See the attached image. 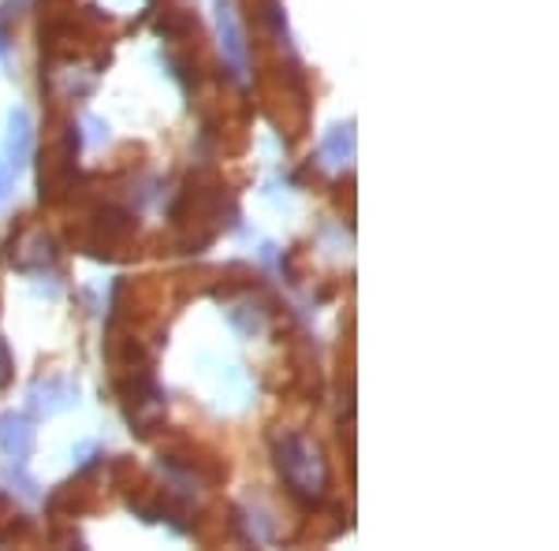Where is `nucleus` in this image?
Wrapping results in <instances>:
<instances>
[{"label":"nucleus","instance_id":"1","mask_svg":"<svg viewBox=\"0 0 559 551\" xmlns=\"http://www.w3.org/2000/svg\"><path fill=\"white\" fill-rule=\"evenodd\" d=\"M276 455V469L284 477L287 492L302 503H321L324 500V488H329V466H324L321 451L310 444L299 432H284L276 436L273 444Z\"/></svg>","mask_w":559,"mask_h":551},{"label":"nucleus","instance_id":"9","mask_svg":"<svg viewBox=\"0 0 559 551\" xmlns=\"http://www.w3.org/2000/svg\"><path fill=\"white\" fill-rule=\"evenodd\" d=\"M8 197H12V171L0 165V205H4Z\"/></svg>","mask_w":559,"mask_h":551},{"label":"nucleus","instance_id":"4","mask_svg":"<svg viewBox=\"0 0 559 551\" xmlns=\"http://www.w3.org/2000/svg\"><path fill=\"white\" fill-rule=\"evenodd\" d=\"M34 153V120L26 108H12L8 112V134H4V157L12 168H23Z\"/></svg>","mask_w":559,"mask_h":551},{"label":"nucleus","instance_id":"2","mask_svg":"<svg viewBox=\"0 0 559 551\" xmlns=\"http://www.w3.org/2000/svg\"><path fill=\"white\" fill-rule=\"evenodd\" d=\"M213 12H216V38H221L224 68L231 71L236 83H247L250 79V45H247V38H242L236 8H231V0H216Z\"/></svg>","mask_w":559,"mask_h":551},{"label":"nucleus","instance_id":"10","mask_svg":"<svg viewBox=\"0 0 559 551\" xmlns=\"http://www.w3.org/2000/svg\"><path fill=\"white\" fill-rule=\"evenodd\" d=\"M26 8V0H4V15H20Z\"/></svg>","mask_w":559,"mask_h":551},{"label":"nucleus","instance_id":"7","mask_svg":"<svg viewBox=\"0 0 559 551\" xmlns=\"http://www.w3.org/2000/svg\"><path fill=\"white\" fill-rule=\"evenodd\" d=\"M75 458H79V469H90V466H97V463H102V447H97V444H83V447H79L75 451Z\"/></svg>","mask_w":559,"mask_h":551},{"label":"nucleus","instance_id":"6","mask_svg":"<svg viewBox=\"0 0 559 551\" xmlns=\"http://www.w3.org/2000/svg\"><path fill=\"white\" fill-rule=\"evenodd\" d=\"M0 451H4L12 463H26L34 451V424L23 414H8L0 421Z\"/></svg>","mask_w":559,"mask_h":551},{"label":"nucleus","instance_id":"3","mask_svg":"<svg viewBox=\"0 0 559 551\" xmlns=\"http://www.w3.org/2000/svg\"><path fill=\"white\" fill-rule=\"evenodd\" d=\"M26 403L38 418H52V414H64L71 406H79V384L71 376H45L26 392Z\"/></svg>","mask_w":559,"mask_h":551},{"label":"nucleus","instance_id":"5","mask_svg":"<svg viewBox=\"0 0 559 551\" xmlns=\"http://www.w3.org/2000/svg\"><path fill=\"white\" fill-rule=\"evenodd\" d=\"M355 160V123H336L318 146V165L329 171H344Z\"/></svg>","mask_w":559,"mask_h":551},{"label":"nucleus","instance_id":"8","mask_svg":"<svg viewBox=\"0 0 559 551\" xmlns=\"http://www.w3.org/2000/svg\"><path fill=\"white\" fill-rule=\"evenodd\" d=\"M8 376H12V358H8V347H4V339H0V387L8 384Z\"/></svg>","mask_w":559,"mask_h":551}]
</instances>
